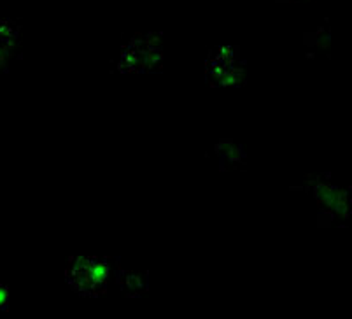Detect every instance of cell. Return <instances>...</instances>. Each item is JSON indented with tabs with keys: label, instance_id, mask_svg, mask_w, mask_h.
I'll use <instances>...</instances> for the list:
<instances>
[{
	"label": "cell",
	"instance_id": "6da1fadb",
	"mask_svg": "<svg viewBox=\"0 0 352 319\" xmlns=\"http://www.w3.org/2000/svg\"><path fill=\"white\" fill-rule=\"evenodd\" d=\"M109 276L111 261L97 256L72 258L65 272L69 285L85 296L102 295L107 289Z\"/></svg>",
	"mask_w": 352,
	"mask_h": 319
},
{
	"label": "cell",
	"instance_id": "7a4b0ae2",
	"mask_svg": "<svg viewBox=\"0 0 352 319\" xmlns=\"http://www.w3.org/2000/svg\"><path fill=\"white\" fill-rule=\"evenodd\" d=\"M162 37L158 34H139L121 50L118 69L121 72H144L162 63Z\"/></svg>",
	"mask_w": 352,
	"mask_h": 319
},
{
	"label": "cell",
	"instance_id": "3957f363",
	"mask_svg": "<svg viewBox=\"0 0 352 319\" xmlns=\"http://www.w3.org/2000/svg\"><path fill=\"white\" fill-rule=\"evenodd\" d=\"M207 76L212 85H239L244 79L239 50L233 46L216 47L207 60Z\"/></svg>",
	"mask_w": 352,
	"mask_h": 319
},
{
	"label": "cell",
	"instance_id": "277c9868",
	"mask_svg": "<svg viewBox=\"0 0 352 319\" xmlns=\"http://www.w3.org/2000/svg\"><path fill=\"white\" fill-rule=\"evenodd\" d=\"M314 193H316L319 206L324 207L328 212H331V214L335 212L337 216H349V206H351L349 190L333 186L326 181H316Z\"/></svg>",
	"mask_w": 352,
	"mask_h": 319
},
{
	"label": "cell",
	"instance_id": "5b68a950",
	"mask_svg": "<svg viewBox=\"0 0 352 319\" xmlns=\"http://www.w3.org/2000/svg\"><path fill=\"white\" fill-rule=\"evenodd\" d=\"M20 41V25L14 20H0V69L14 56Z\"/></svg>",
	"mask_w": 352,
	"mask_h": 319
},
{
	"label": "cell",
	"instance_id": "8992f818",
	"mask_svg": "<svg viewBox=\"0 0 352 319\" xmlns=\"http://www.w3.org/2000/svg\"><path fill=\"white\" fill-rule=\"evenodd\" d=\"M116 280L128 296H140L147 289V274L118 270Z\"/></svg>",
	"mask_w": 352,
	"mask_h": 319
},
{
	"label": "cell",
	"instance_id": "52a82bcc",
	"mask_svg": "<svg viewBox=\"0 0 352 319\" xmlns=\"http://www.w3.org/2000/svg\"><path fill=\"white\" fill-rule=\"evenodd\" d=\"M217 151H219L223 162L228 158L230 162H242L245 158L244 149L240 148L239 144H235V142H232V140H221L219 144H217Z\"/></svg>",
	"mask_w": 352,
	"mask_h": 319
},
{
	"label": "cell",
	"instance_id": "ba28073f",
	"mask_svg": "<svg viewBox=\"0 0 352 319\" xmlns=\"http://www.w3.org/2000/svg\"><path fill=\"white\" fill-rule=\"evenodd\" d=\"M9 305V292L6 286L0 285V309L4 311V309H8Z\"/></svg>",
	"mask_w": 352,
	"mask_h": 319
}]
</instances>
